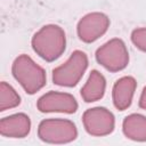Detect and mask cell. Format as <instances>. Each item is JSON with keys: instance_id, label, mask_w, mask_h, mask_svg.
I'll return each instance as SVG.
<instances>
[{"instance_id": "obj_4", "label": "cell", "mask_w": 146, "mask_h": 146, "mask_svg": "<svg viewBox=\"0 0 146 146\" xmlns=\"http://www.w3.org/2000/svg\"><path fill=\"white\" fill-rule=\"evenodd\" d=\"M38 137L49 144H67L76 139L78 129L67 119H46L38 125Z\"/></svg>"}, {"instance_id": "obj_1", "label": "cell", "mask_w": 146, "mask_h": 146, "mask_svg": "<svg viewBox=\"0 0 146 146\" xmlns=\"http://www.w3.org/2000/svg\"><path fill=\"white\" fill-rule=\"evenodd\" d=\"M31 46L40 58L46 62H54L58 59L66 49L65 31L56 24L43 25L33 34Z\"/></svg>"}, {"instance_id": "obj_14", "label": "cell", "mask_w": 146, "mask_h": 146, "mask_svg": "<svg viewBox=\"0 0 146 146\" xmlns=\"http://www.w3.org/2000/svg\"><path fill=\"white\" fill-rule=\"evenodd\" d=\"M131 42L140 51L146 52V27L135 29L131 32Z\"/></svg>"}, {"instance_id": "obj_12", "label": "cell", "mask_w": 146, "mask_h": 146, "mask_svg": "<svg viewBox=\"0 0 146 146\" xmlns=\"http://www.w3.org/2000/svg\"><path fill=\"white\" fill-rule=\"evenodd\" d=\"M123 135L135 141H146V116L138 113L127 115L122 122Z\"/></svg>"}, {"instance_id": "obj_13", "label": "cell", "mask_w": 146, "mask_h": 146, "mask_svg": "<svg viewBox=\"0 0 146 146\" xmlns=\"http://www.w3.org/2000/svg\"><path fill=\"white\" fill-rule=\"evenodd\" d=\"M21 104V97L17 91L6 81L0 83V111L5 112L17 107Z\"/></svg>"}, {"instance_id": "obj_11", "label": "cell", "mask_w": 146, "mask_h": 146, "mask_svg": "<svg viewBox=\"0 0 146 146\" xmlns=\"http://www.w3.org/2000/svg\"><path fill=\"white\" fill-rule=\"evenodd\" d=\"M106 91V79L97 70H92L87 82L81 88V97L86 103H94L102 99Z\"/></svg>"}, {"instance_id": "obj_2", "label": "cell", "mask_w": 146, "mask_h": 146, "mask_svg": "<svg viewBox=\"0 0 146 146\" xmlns=\"http://www.w3.org/2000/svg\"><path fill=\"white\" fill-rule=\"evenodd\" d=\"M11 74L27 95L36 94L47 83L44 68L25 54L15 58L11 65Z\"/></svg>"}, {"instance_id": "obj_5", "label": "cell", "mask_w": 146, "mask_h": 146, "mask_svg": "<svg viewBox=\"0 0 146 146\" xmlns=\"http://www.w3.org/2000/svg\"><path fill=\"white\" fill-rule=\"evenodd\" d=\"M99 65L110 72H120L129 64V51L123 40L113 38L100 46L95 54Z\"/></svg>"}, {"instance_id": "obj_15", "label": "cell", "mask_w": 146, "mask_h": 146, "mask_svg": "<svg viewBox=\"0 0 146 146\" xmlns=\"http://www.w3.org/2000/svg\"><path fill=\"white\" fill-rule=\"evenodd\" d=\"M138 105L140 108L145 110L146 111V87H144L141 94H140V97H139V100H138Z\"/></svg>"}, {"instance_id": "obj_3", "label": "cell", "mask_w": 146, "mask_h": 146, "mask_svg": "<svg viewBox=\"0 0 146 146\" xmlns=\"http://www.w3.org/2000/svg\"><path fill=\"white\" fill-rule=\"evenodd\" d=\"M88 56L82 50H74L66 62L52 70V82L59 87H75L88 68Z\"/></svg>"}, {"instance_id": "obj_9", "label": "cell", "mask_w": 146, "mask_h": 146, "mask_svg": "<svg viewBox=\"0 0 146 146\" xmlns=\"http://www.w3.org/2000/svg\"><path fill=\"white\" fill-rule=\"evenodd\" d=\"M136 88L137 81L133 76L125 75L115 81L112 88V100L116 110L125 111L131 106Z\"/></svg>"}, {"instance_id": "obj_7", "label": "cell", "mask_w": 146, "mask_h": 146, "mask_svg": "<svg viewBox=\"0 0 146 146\" xmlns=\"http://www.w3.org/2000/svg\"><path fill=\"white\" fill-rule=\"evenodd\" d=\"M110 18L106 14L94 11L80 18L76 25V33L82 42L91 43L103 36L110 27Z\"/></svg>"}, {"instance_id": "obj_10", "label": "cell", "mask_w": 146, "mask_h": 146, "mask_svg": "<svg viewBox=\"0 0 146 146\" xmlns=\"http://www.w3.org/2000/svg\"><path fill=\"white\" fill-rule=\"evenodd\" d=\"M31 131V120L25 113H15L0 121V133L8 138H24Z\"/></svg>"}, {"instance_id": "obj_6", "label": "cell", "mask_w": 146, "mask_h": 146, "mask_svg": "<svg viewBox=\"0 0 146 146\" xmlns=\"http://www.w3.org/2000/svg\"><path fill=\"white\" fill-rule=\"evenodd\" d=\"M84 130L95 137H103L112 133L115 128V117L106 107L97 106L88 108L82 114Z\"/></svg>"}, {"instance_id": "obj_8", "label": "cell", "mask_w": 146, "mask_h": 146, "mask_svg": "<svg viewBox=\"0 0 146 146\" xmlns=\"http://www.w3.org/2000/svg\"><path fill=\"white\" fill-rule=\"evenodd\" d=\"M36 108L41 113L73 114L78 111L79 104L73 95L62 91H48L36 102Z\"/></svg>"}]
</instances>
